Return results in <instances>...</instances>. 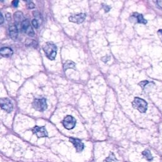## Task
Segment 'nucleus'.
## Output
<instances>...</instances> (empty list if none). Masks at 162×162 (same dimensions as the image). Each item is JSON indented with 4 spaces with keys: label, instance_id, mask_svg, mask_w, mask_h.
I'll return each instance as SVG.
<instances>
[{
    "label": "nucleus",
    "instance_id": "1",
    "mask_svg": "<svg viewBox=\"0 0 162 162\" xmlns=\"http://www.w3.org/2000/svg\"><path fill=\"white\" fill-rule=\"evenodd\" d=\"M43 50L49 60H55L57 56V46L51 42H47L44 45Z\"/></svg>",
    "mask_w": 162,
    "mask_h": 162
},
{
    "label": "nucleus",
    "instance_id": "2",
    "mask_svg": "<svg viewBox=\"0 0 162 162\" xmlns=\"http://www.w3.org/2000/svg\"><path fill=\"white\" fill-rule=\"evenodd\" d=\"M132 106L135 109L141 113H145L147 110L148 104L144 100L139 98H135L132 102Z\"/></svg>",
    "mask_w": 162,
    "mask_h": 162
},
{
    "label": "nucleus",
    "instance_id": "3",
    "mask_svg": "<svg viewBox=\"0 0 162 162\" xmlns=\"http://www.w3.org/2000/svg\"><path fill=\"white\" fill-rule=\"evenodd\" d=\"M35 110L39 112H44L47 109V103L46 99H35L32 103Z\"/></svg>",
    "mask_w": 162,
    "mask_h": 162
},
{
    "label": "nucleus",
    "instance_id": "4",
    "mask_svg": "<svg viewBox=\"0 0 162 162\" xmlns=\"http://www.w3.org/2000/svg\"><path fill=\"white\" fill-rule=\"evenodd\" d=\"M0 107L8 113H10L12 112L13 106L11 101L6 98H0Z\"/></svg>",
    "mask_w": 162,
    "mask_h": 162
},
{
    "label": "nucleus",
    "instance_id": "5",
    "mask_svg": "<svg viewBox=\"0 0 162 162\" xmlns=\"http://www.w3.org/2000/svg\"><path fill=\"white\" fill-rule=\"evenodd\" d=\"M21 28L23 31L28 35L31 37L34 36L35 33L34 31L32 28V26L31 25L30 21L29 20H24L22 24H21Z\"/></svg>",
    "mask_w": 162,
    "mask_h": 162
},
{
    "label": "nucleus",
    "instance_id": "6",
    "mask_svg": "<svg viewBox=\"0 0 162 162\" xmlns=\"http://www.w3.org/2000/svg\"><path fill=\"white\" fill-rule=\"evenodd\" d=\"M63 125H64V127L68 130L72 129L76 125V120L72 116L68 115L63 121Z\"/></svg>",
    "mask_w": 162,
    "mask_h": 162
},
{
    "label": "nucleus",
    "instance_id": "7",
    "mask_svg": "<svg viewBox=\"0 0 162 162\" xmlns=\"http://www.w3.org/2000/svg\"><path fill=\"white\" fill-rule=\"evenodd\" d=\"M32 131L34 134L36 135V136L39 138H46L48 137V132L47 131L44 126L42 127H39V126H35L32 129Z\"/></svg>",
    "mask_w": 162,
    "mask_h": 162
},
{
    "label": "nucleus",
    "instance_id": "8",
    "mask_svg": "<svg viewBox=\"0 0 162 162\" xmlns=\"http://www.w3.org/2000/svg\"><path fill=\"white\" fill-rule=\"evenodd\" d=\"M86 15L85 13H79V14H75L72 16H70L69 17V20L72 22H74L77 24H82L86 19Z\"/></svg>",
    "mask_w": 162,
    "mask_h": 162
},
{
    "label": "nucleus",
    "instance_id": "9",
    "mask_svg": "<svg viewBox=\"0 0 162 162\" xmlns=\"http://www.w3.org/2000/svg\"><path fill=\"white\" fill-rule=\"evenodd\" d=\"M70 141L73 144L77 152H81L84 149V144L81 142L80 140L78 139H75V138H70Z\"/></svg>",
    "mask_w": 162,
    "mask_h": 162
},
{
    "label": "nucleus",
    "instance_id": "10",
    "mask_svg": "<svg viewBox=\"0 0 162 162\" xmlns=\"http://www.w3.org/2000/svg\"><path fill=\"white\" fill-rule=\"evenodd\" d=\"M134 19L136 20V22L138 24H147V20L145 19V18L143 17L142 14H139L137 12L134 13L132 17H131V19Z\"/></svg>",
    "mask_w": 162,
    "mask_h": 162
},
{
    "label": "nucleus",
    "instance_id": "11",
    "mask_svg": "<svg viewBox=\"0 0 162 162\" xmlns=\"http://www.w3.org/2000/svg\"><path fill=\"white\" fill-rule=\"evenodd\" d=\"M9 33H10V36L12 39L16 40L18 38V35H19V31L16 25H12L9 28Z\"/></svg>",
    "mask_w": 162,
    "mask_h": 162
},
{
    "label": "nucleus",
    "instance_id": "12",
    "mask_svg": "<svg viewBox=\"0 0 162 162\" xmlns=\"http://www.w3.org/2000/svg\"><path fill=\"white\" fill-rule=\"evenodd\" d=\"M13 50L8 47H4L0 49V55L4 57H10L13 55Z\"/></svg>",
    "mask_w": 162,
    "mask_h": 162
},
{
    "label": "nucleus",
    "instance_id": "13",
    "mask_svg": "<svg viewBox=\"0 0 162 162\" xmlns=\"http://www.w3.org/2000/svg\"><path fill=\"white\" fill-rule=\"evenodd\" d=\"M14 17V20L15 22L17 24H22V22L24 20V15L23 13L21 12H17L14 13L13 15Z\"/></svg>",
    "mask_w": 162,
    "mask_h": 162
},
{
    "label": "nucleus",
    "instance_id": "14",
    "mask_svg": "<svg viewBox=\"0 0 162 162\" xmlns=\"http://www.w3.org/2000/svg\"><path fill=\"white\" fill-rule=\"evenodd\" d=\"M64 70L66 71L67 69H75V64L72 61L68 60L64 65Z\"/></svg>",
    "mask_w": 162,
    "mask_h": 162
},
{
    "label": "nucleus",
    "instance_id": "15",
    "mask_svg": "<svg viewBox=\"0 0 162 162\" xmlns=\"http://www.w3.org/2000/svg\"><path fill=\"white\" fill-rule=\"evenodd\" d=\"M142 155L143 156L145 157V158L148 160V161H151L153 160V156L151 155V152L148 150H145V151H144L142 152Z\"/></svg>",
    "mask_w": 162,
    "mask_h": 162
},
{
    "label": "nucleus",
    "instance_id": "16",
    "mask_svg": "<svg viewBox=\"0 0 162 162\" xmlns=\"http://www.w3.org/2000/svg\"><path fill=\"white\" fill-rule=\"evenodd\" d=\"M33 16L35 17V19L38 21H42V16L39 12L34 11L33 12Z\"/></svg>",
    "mask_w": 162,
    "mask_h": 162
},
{
    "label": "nucleus",
    "instance_id": "17",
    "mask_svg": "<svg viewBox=\"0 0 162 162\" xmlns=\"http://www.w3.org/2000/svg\"><path fill=\"white\" fill-rule=\"evenodd\" d=\"M32 25L34 27V28L35 29H38V27H39V22L37 20H35V19H34L32 20Z\"/></svg>",
    "mask_w": 162,
    "mask_h": 162
},
{
    "label": "nucleus",
    "instance_id": "18",
    "mask_svg": "<svg viewBox=\"0 0 162 162\" xmlns=\"http://www.w3.org/2000/svg\"><path fill=\"white\" fill-rule=\"evenodd\" d=\"M27 6H28L29 9H32L35 7V5L32 2H30L29 3H27Z\"/></svg>",
    "mask_w": 162,
    "mask_h": 162
},
{
    "label": "nucleus",
    "instance_id": "19",
    "mask_svg": "<svg viewBox=\"0 0 162 162\" xmlns=\"http://www.w3.org/2000/svg\"><path fill=\"white\" fill-rule=\"evenodd\" d=\"M106 162H115V156H113L112 157H111L110 156L106 160Z\"/></svg>",
    "mask_w": 162,
    "mask_h": 162
},
{
    "label": "nucleus",
    "instance_id": "20",
    "mask_svg": "<svg viewBox=\"0 0 162 162\" xmlns=\"http://www.w3.org/2000/svg\"><path fill=\"white\" fill-rule=\"evenodd\" d=\"M19 0H13L12 2V5L14 7H17L18 5H19Z\"/></svg>",
    "mask_w": 162,
    "mask_h": 162
},
{
    "label": "nucleus",
    "instance_id": "21",
    "mask_svg": "<svg viewBox=\"0 0 162 162\" xmlns=\"http://www.w3.org/2000/svg\"><path fill=\"white\" fill-rule=\"evenodd\" d=\"M4 17L3 16V15L0 13V24H2L3 22H4Z\"/></svg>",
    "mask_w": 162,
    "mask_h": 162
},
{
    "label": "nucleus",
    "instance_id": "22",
    "mask_svg": "<svg viewBox=\"0 0 162 162\" xmlns=\"http://www.w3.org/2000/svg\"><path fill=\"white\" fill-rule=\"evenodd\" d=\"M156 3H157V5L158 6V7H160V8L162 9V0H157Z\"/></svg>",
    "mask_w": 162,
    "mask_h": 162
},
{
    "label": "nucleus",
    "instance_id": "23",
    "mask_svg": "<svg viewBox=\"0 0 162 162\" xmlns=\"http://www.w3.org/2000/svg\"><path fill=\"white\" fill-rule=\"evenodd\" d=\"M158 34L159 37H160V39H161V41L162 42V29H160V30H159L158 31Z\"/></svg>",
    "mask_w": 162,
    "mask_h": 162
},
{
    "label": "nucleus",
    "instance_id": "24",
    "mask_svg": "<svg viewBox=\"0 0 162 162\" xmlns=\"http://www.w3.org/2000/svg\"><path fill=\"white\" fill-rule=\"evenodd\" d=\"M104 6V9H105V12H109V10H110V7L109 6H107V5H103Z\"/></svg>",
    "mask_w": 162,
    "mask_h": 162
},
{
    "label": "nucleus",
    "instance_id": "25",
    "mask_svg": "<svg viewBox=\"0 0 162 162\" xmlns=\"http://www.w3.org/2000/svg\"><path fill=\"white\" fill-rule=\"evenodd\" d=\"M24 1H25V2H26L27 3H29V2H31V0H24Z\"/></svg>",
    "mask_w": 162,
    "mask_h": 162
},
{
    "label": "nucleus",
    "instance_id": "26",
    "mask_svg": "<svg viewBox=\"0 0 162 162\" xmlns=\"http://www.w3.org/2000/svg\"><path fill=\"white\" fill-rule=\"evenodd\" d=\"M0 1H2V0H0Z\"/></svg>",
    "mask_w": 162,
    "mask_h": 162
}]
</instances>
